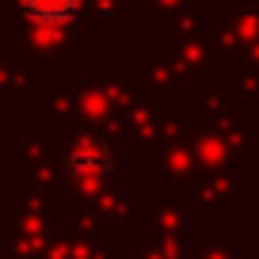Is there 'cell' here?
I'll use <instances>...</instances> for the list:
<instances>
[{
	"label": "cell",
	"mask_w": 259,
	"mask_h": 259,
	"mask_svg": "<svg viewBox=\"0 0 259 259\" xmlns=\"http://www.w3.org/2000/svg\"><path fill=\"white\" fill-rule=\"evenodd\" d=\"M65 168H69V179L73 183H103L107 171H111V149L103 145L99 138H88V141H76L73 149H69V160H65Z\"/></svg>",
	"instance_id": "obj_1"
},
{
	"label": "cell",
	"mask_w": 259,
	"mask_h": 259,
	"mask_svg": "<svg viewBox=\"0 0 259 259\" xmlns=\"http://www.w3.org/2000/svg\"><path fill=\"white\" fill-rule=\"evenodd\" d=\"M27 19L34 23H46V27H57V23H69V19L80 12V0H19Z\"/></svg>",
	"instance_id": "obj_2"
}]
</instances>
